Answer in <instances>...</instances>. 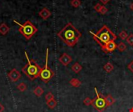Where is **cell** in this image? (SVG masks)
<instances>
[{
    "label": "cell",
    "mask_w": 133,
    "mask_h": 112,
    "mask_svg": "<svg viewBox=\"0 0 133 112\" xmlns=\"http://www.w3.org/2000/svg\"><path fill=\"white\" fill-rule=\"evenodd\" d=\"M57 35L69 47H74L82 36L80 31L77 30L72 23H68Z\"/></svg>",
    "instance_id": "obj_1"
},
{
    "label": "cell",
    "mask_w": 133,
    "mask_h": 112,
    "mask_svg": "<svg viewBox=\"0 0 133 112\" xmlns=\"http://www.w3.org/2000/svg\"><path fill=\"white\" fill-rule=\"evenodd\" d=\"M90 33L93 35V37L96 42L98 43V44L101 47H103L104 44L108 43L111 41H115L118 37L115 34H114L108 27L106 25L103 26L96 34L90 31Z\"/></svg>",
    "instance_id": "obj_2"
},
{
    "label": "cell",
    "mask_w": 133,
    "mask_h": 112,
    "mask_svg": "<svg viewBox=\"0 0 133 112\" xmlns=\"http://www.w3.org/2000/svg\"><path fill=\"white\" fill-rule=\"evenodd\" d=\"M25 56L27 60L26 65H25L22 69V73H24L30 80H34L37 77L40 76V73L41 71V67L33 59H30L27 53L25 51Z\"/></svg>",
    "instance_id": "obj_3"
},
{
    "label": "cell",
    "mask_w": 133,
    "mask_h": 112,
    "mask_svg": "<svg viewBox=\"0 0 133 112\" xmlns=\"http://www.w3.org/2000/svg\"><path fill=\"white\" fill-rule=\"evenodd\" d=\"M13 22L19 25V33L26 39L30 40L37 32V28L30 21L26 20L24 24H21L16 20H13Z\"/></svg>",
    "instance_id": "obj_4"
},
{
    "label": "cell",
    "mask_w": 133,
    "mask_h": 112,
    "mask_svg": "<svg viewBox=\"0 0 133 112\" xmlns=\"http://www.w3.org/2000/svg\"><path fill=\"white\" fill-rule=\"evenodd\" d=\"M48 54H49V49L47 48V50H46V58H45V65L41 69L40 76H39L41 78V80L44 83H48L52 79V77L55 75L54 72L48 66Z\"/></svg>",
    "instance_id": "obj_5"
},
{
    "label": "cell",
    "mask_w": 133,
    "mask_h": 112,
    "mask_svg": "<svg viewBox=\"0 0 133 112\" xmlns=\"http://www.w3.org/2000/svg\"><path fill=\"white\" fill-rule=\"evenodd\" d=\"M95 93H96V97L94 99H93V107L97 110L99 112H103L107 108V104H106V101H105V97L104 96H103L102 94H101L97 89L95 87L94 88Z\"/></svg>",
    "instance_id": "obj_6"
},
{
    "label": "cell",
    "mask_w": 133,
    "mask_h": 112,
    "mask_svg": "<svg viewBox=\"0 0 133 112\" xmlns=\"http://www.w3.org/2000/svg\"><path fill=\"white\" fill-rule=\"evenodd\" d=\"M117 48V44L115 43V41H111L106 44H104L103 47H101L102 51L104 53H110L114 51Z\"/></svg>",
    "instance_id": "obj_7"
},
{
    "label": "cell",
    "mask_w": 133,
    "mask_h": 112,
    "mask_svg": "<svg viewBox=\"0 0 133 112\" xmlns=\"http://www.w3.org/2000/svg\"><path fill=\"white\" fill-rule=\"evenodd\" d=\"M8 77L10 80L11 82L15 83V82L18 81V80H19L21 78V74L16 69H12L8 73Z\"/></svg>",
    "instance_id": "obj_8"
},
{
    "label": "cell",
    "mask_w": 133,
    "mask_h": 112,
    "mask_svg": "<svg viewBox=\"0 0 133 112\" xmlns=\"http://www.w3.org/2000/svg\"><path fill=\"white\" fill-rule=\"evenodd\" d=\"M58 60H59V62H61L62 65H63L64 66H67V65H69V63L72 61V57H71L69 54H67V53H63V54L62 55V56L59 58Z\"/></svg>",
    "instance_id": "obj_9"
},
{
    "label": "cell",
    "mask_w": 133,
    "mask_h": 112,
    "mask_svg": "<svg viewBox=\"0 0 133 112\" xmlns=\"http://www.w3.org/2000/svg\"><path fill=\"white\" fill-rule=\"evenodd\" d=\"M51 15V12L49 9L47 8H43L40 12H39V16L43 19H48Z\"/></svg>",
    "instance_id": "obj_10"
},
{
    "label": "cell",
    "mask_w": 133,
    "mask_h": 112,
    "mask_svg": "<svg viewBox=\"0 0 133 112\" xmlns=\"http://www.w3.org/2000/svg\"><path fill=\"white\" fill-rule=\"evenodd\" d=\"M104 97H105L107 107H111V105H113L115 103V99L111 94H108L107 96H104Z\"/></svg>",
    "instance_id": "obj_11"
},
{
    "label": "cell",
    "mask_w": 133,
    "mask_h": 112,
    "mask_svg": "<svg viewBox=\"0 0 133 112\" xmlns=\"http://www.w3.org/2000/svg\"><path fill=\"white\" fill-rule=\"evenodd\" d=\"M9 27L5 24V23H2L0 24V34L2 35H5L9 33Z\"/></svg>",
    "instance_id": "obj_12"
},
{
    "label": "cell",
    "mask_w": 133,
    "mask_h": 112,
    "mask_svg": "<svg viewBox=\"0 0 133 112\" xmlns=\"http://www.w3.org/2000/svg\"><path fill=\"white\" fill-rule=\"evenodd\" d=\"M69 83H70L71 86H72L73 87H76V88L79 87L81 86V84H82L81 81H79V80L78 79H76V78H72V79L69 81Z\"/></svg>",
    "instance_id": "obj_13"
},
{
    "label": "cell",
    "mask_w": 133,
    "mask_h": 112,
    "mask_svg": "<svg viewBox=\"0 0 133 112\" xmlns=\"http://www.w3.org/2000/svg\"><path fill=\"white\" fill-rule=\"evenodd\" d=\"M82 69H83L82 65H81L79 63H78V62L74 63V64L72 65V70L75 73H79L82 70Z\"/></svg>",
    "instance_id": "obj_14"
},
{
    "label": "cell",
    "mask_w": 133,
    "mask_h": 112,
    "mask_svg": "<svg viewBox=\"0 0 133 112\" xmlns=\"http://www.w3.org/2000/svg\"><path fill=\"white\" fill-rule=\"evenodd\" d=\"M104 69L106 73H110L114 70V65L111 62H108L104 65Z\"/></svg>",
    "instance_id": "obj_15"
},
{
    "label": "cell",
    "mask_w": 133,
    "mask_h": 112,
    "mask_svg": "<svg viewBox=\"0 0 133 112\" xmlns=\"http://www.w3.org/2000/svg\"><path fill=\"white\" fill-rule=\"evenodd\" d=\"M34 94L36 97H40L43 95L44 94V90L41 87H37L34 90Z\"/></svg>",
    "instance_id": "obj_16"
},
{
    "label": "cell",
    "mask_w": 133,
    "mask_h": 112,
    "mask_svg": "<svg viewBox=\"0 0 133 112\" xmlns=\"http://www.w3.org/2000/svg\"><path fill=\"white\" fill-rule=\"evenodd\" d=\"M46 103H47V106H48L50 109H54V108H55L56 106H57V104H58L57 101H56L55 99L51 100V101H48V102H46Z\"/></svg>",
    "instance_id": "obj_17"
},
{
    "label": "cell",
    "mask_w": 133,
    "mask_h": 112,
    "mask_svg": "<svg viewBox=\"0 0 133 112\" xmlns=\"http://www.w3.org/2000/svg\"><path fill=\"white\" fill-rule=\"evenodd\" d=\"M117 48L120 52H123V51H125L126 50L127 47H126V44L123 41H122V42H120V43H118L117 44Z\"/></svg>",
    "instance_id": "obj_18"
},
{
    "label": "cell",
    "mask_w": 133,
    "mask_h": 112,
    "mask_svg": "<svg viewBox=\"0 0 133 112\" xmlns=\"http://www.w3.org/2000/svg\"><path fill=\"white\" fill-rule=\"evenodd\" d=\"M16 87H17V90H19L20 92H24L27 89V87H26V83H20L19 84H18L16 86Z\"/></svg>",
    "instance_id": "obj_19"
},
{
    "label": "cell",
    "mask_w": 133,
    "mask_h": 112,
    "mask_svg": "<svg viewBox=\"0 0 133 112\" xmlns=\"http://www.w3.org/2000/svg\"><path fill=\"white\" fill-rule=\"evenodd\" d=\"M128 34H127V32L125 31V30H122V32H120L119 33V34H118V37L122 39V40H126L127 39V37H128Z\"/></svg>",
    "instance_id": "obj_20"
},
{
    "label": "cell",
    "mask_w": 133,
    "mask_h": 112,
    "mask_svg": "<svg viewBox=\"0 0 133 112\" xmlns=\"http://www.w3.org/2000/svg\"><path fill=\"white\" fill-rule=\"evenodd\" d=\"M71 5L75 7V8H77V7H79L81 5V1L80 0H72L70 2Z\"/></svg>",
    "instance_id": "obj_21"
},
{
    "label": "cell",
    "mask_w": 133,
    "mask_h": 112,
    "mask_svg": "<svg viewBox=\"0 0 133 112\" xmlns=\"http://www.w3.org/2000/svg\"><path fill=\"white\" fill-rule=\"evenodd\" d=\"M53 99H55V97H54L53 94L51 93V92H48L46 94V96H45V101H46V102H48V101H49L51 100H53Z\"/></svg>",
    "instance_id": "obj_22"
},
{
    "label": "cell",
    "mask_w": 133,
    "mask_h": 112,
    "mask_svg": "<svg viewBox=\"0 0 133 112\" xmlns=\"http://www.w3.org/2000/svg\"><path fill=\"white\" fill-rule=\"evenodd\" d=\"M83 104L87 106H90L93 104V100L90 99V97H86L83 101Z\"/></svg>",
    "instance_id": "obj_23"
},
{
    "label": "cell",
    "mask_w": 133,
    "mask_h": 112,
    "mask_svg": "<svg viewBox=\"0 0 133 112\" xmlns=\"http://www.w3.org/2000/svg\"><path fill=\"white\" fill-rule=\"evenodd\" d=\"M126 41H127V43H128V44H129L130 46H133V34H129V35L128 36V37H127Z\"/></svg>",
    "instance_id": "obj_24"
},
{
    "label": "cell",
    "mask_w": 133,
    "mask_h": 112,
    "mask_svg": "<svg viewBox=\"0 0 133 112\" xmlns=\"http://www.w3.org/2000/svg\"><path fill=\"white\" fill-rule=\"evenodd\" d=\"M102 6H103V5H102L101 4H100V3H97V4L94 5V10H96L97 12H100V11H101V9Z\"/></svg>",
    "instance_id": "obj_25"
},
{
    "label": "cell",
    "mask_w": 133,
    "mask_h": 112,
    "mask_svg": "<svg viewBox=\"0 0 133 112\" xmlns=\"http://www.w3.org/2000/svg\"><path fill=\"white\" fill-rule=\"evenodd\" d=\"M108 9H107V7H105V6H102V8H101V11H100V13L101 14H102V15H104V14H106L107 12H108Z\"/></svg>",
    "instance_id": "obj_26"
},
{
    "label": "cell",
    "mask_w": 133,
    "mask_h": 112,
    "mask_svg": "<svg viewBox=\"0 0 133 112\" xmlns=\"http://www.w3.org/2000/svg\"><path fill=\"white\" fill-rule=\"evenodd\" d=\"M128 69L133 73V61H132L129 64V65H128Z\"/></svg>",
    "instance_id": "obj_27"
},
{
    "label": "cell",
    "mask_w": 133,
    "mask_h": 112,
    "mask_svg": "<svg viewBox=\"0 0 133 112\" xmlns=\"http://www.w3.org/2000/svg\"><path fill=\"white\" fill-rule=\"evenodd\" d=\"M104 5H106V4H108L109 2H110V0H100Z\"/></svg>",
    "instance_id": "obj_28"
},
{
    "label": "cell",
    "mask_w": 133,
    "mask_h": 112,
    "mask_svg": "<svg viewBox=\"0 0 133 112\" xmlns=\"http://www.w3.org/2000/svg\"><path fill=\"white\" fill-rule=\"evenodd\" d=\"M4 110H5V108H4V106L0 103V112H3L4 111Z\"/></svg>",
    "instance_id": "obj_29"
},
{
    "label": "cell",
    "mask_w": 133,
    "mask_h": 112,
    "mask_svg": "<svg viewBox=\"0 0 133 112\" xmlns=\"http://www.w3.org/2000/svg\"><path fill=\"white\" fill-rule=\"evenodd\" d=\"M130 9L133 11V2H132L131 4H130Z\"/></svg>",
    "instance_id": "obj_30"
},
{
    "label": "cell",
    "mask_w": 133,
    "mask_h": 112,
    "mask_svg": "<svg viewBox=\"0 0 133 112\" xmlns=\"http://www.w3.org/2000/svg\"><path fill=\"white\" fill-rule=\"evenodd\" d=\"M129 112H133V108H130V109H129Z\"/></svg>",
    "instance_id": "obj_31"
}]
</instances>
